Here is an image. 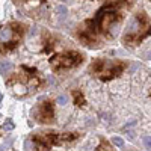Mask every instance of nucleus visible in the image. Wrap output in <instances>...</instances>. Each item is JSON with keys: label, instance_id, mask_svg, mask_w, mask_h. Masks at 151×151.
Listing matches in <instances>:
<instances>
[{"label": "nucleus", "instance_id": "obj_1", "mask_svg": "<svg viewBox=\"0 0 151 151\" xmlns=\"http://www.w3.org/2000/svg\"><path fill=\"white\" fill-rule=\"evenodd\" d=\"M124 9L104 3L97 12L82 21L74 30V38L86 48H101L112 38V30L124 20Z\"/></svg>", "mask_w": 151, "mask_h": 151}, {"label": "nucleus", "instance_id": "obj_9", "mask_svg": "<svg viewBox=\"0 0 151 151\" xmlns=\"http://www.w3.org/2000/svg\"><path fill=\"white\" fill-rule=\"evenodd\" d=\"M58 42H59V40H58V38H56L52 32L44 30V32L41 33V53L48 55V53L55 52Z\"/></svg>", "mask_w": 151, "mask_h": 151}, {"label": "nucleus", "instance_id": "obj_14", "mask_svg": "<svg viewBox=\"0 0 151 151\" xmlns=\"http://www.w3.org/2000/svg\"><path fill=\"white\" fill-rule=\"evenodd\" d=\"M59 103L64 104V103H65V98H64V97H59Z\"/></svg>", "mask_w": 151, "mask_h": 151}, {"label": "nucleus", "instance_id": "obj_3", "mask_svg": "<svg viewBox=\"0 0 151 151\" xmlns=\"http://www.w3.org/2000/svg\"><path fill=\"white\" fill-rule=\"evenodd\" d=\"M129 68V62L124 59H109V58H95L91 60L88 73L100 82H112L125 73Z\"/></svg>", "mask_w": 151, "mask_h": 151}, {"label": "nucleus", "instance_id": "obj_6", "mask_svg": "<svg viewBox=\"0 0 151 151\" xmlns=\"http://www.w3.org/2000/svg\"><path fill=\"white\" fill-rule=\"evenodd\" d=\"M26 29V24L21 21H9L5 24L0 30V55L5 56L15 52L23 42Z\"/></svg>", "mask_w": 151, "mask_h": 151}, {"label": "nucleus", "instance_id": "obj_17", "mask_svg": "<svg viewBox=\"0 0 151 151\" xmlns=\"http://www.w3.org/2000/svg\"><path fill=\"white\" fill-rule=\"evenodd\" d=\"M150 2H151V0H150Z\"/></svg>", "mask_w": 151, "mask_h": 151}, {"label": "nucleus", "instance_id": "obj_7", "mask_svg": "<svg viewBox=\"0 0 151 151\" xmlns=\"http://www.w3.org/2000/svg\"><path fill=\"white\" fill-rule=\"evenodd\" d=\"M85 60L86 55L79 52V50H62V52L55 53L48 59V64L53 73L59 74L79 68L82 64H85Z\"/></svg>", "mask_w": 151, "mask_h": 151}, {"label": "nucleus", "instance_id": "obj_8", "mask_svg": "<svg viewBox=\"0 0 151 151\" xmlns=\"http://www.w3.org/2000/svg\"><path fill=\"white\" fill-rule=\"evenodd\" d=\"M33 119L41 125H52L56 121V103L52 98L41 100L32 113Z\"/></svg>", "mask_w": 151, "mask_h": 151}, {"label": "nucleus", "instance_id": "obj_2", "mask_svg": "<svg viewBox=\"0 0 151 151\" xmlns=\"http://www.w3.org/2000/svg\"><path fill=\"white\" fill-rule=\"evenodd\" d=\"M42 74L35 67L29 65H20V68L9 76L6 80V86L12 88L17 95H27L30 91H38L44 85Z\"/></svg>", "mask_w": 151, "mask_h": 151}, {"label": "nucleus", "instance_id": "obj_16", "mask_svg": "<svg viewBox=\"0 0 151 151\" xmlns=\"http://www.w3.org/2000/svg\"><path fill=\"white\" fill-rule=\"evenodd\" d=\"M0 101H2V95H0Z\"/></svg>", "mask_w": 151, "mask_h": 151}, {"label": "nucleus", "instance_id": "obj_13", "mask_svg": "<svg viewBox=\"0 0 151 151\" xmlns=\"http://www.w3.org/2000/svg\"><path fill=\"white\" fill-rule=\"evenodd\" d=\"M15 5H23V3H27V2H30V0H12Z\"/></svg>", "mask_w": 151, "mask_h": 151}, {"label": "nucleus", "instance_id": "obj_12", "mask_svg": "<svg viewBox=\"0 0 151 151\" xmlns=\"http://www.w3.org/2000/svg\"><path fill=\"white\" fill-rule=\"evenodd\" d=\"M95 150L97 151H103V150H107V151H110V150H113V145L106 139V137H100V142H98V145L95 147Z\"/></svg>", "mask_w": 151, "mask_h": 151}, {"label": "nucleus", "instance_id": "obj_10", "mask_svg": "<svg viewBox=\"0 0 151 151\" xmlns=\"http://www.w3.org/2000/svg\"><path fill=\"white\" fill-rule=\"evenodd\" d=\"M71 100H73V104L79 109L86 106V97L80 89H73L71 91Z\"/></svg>", "mask_w": 151, "mask_h": 151}, {"label": "nucleus", "instance_id": "obj_5", "mask_svg": "<svg viewBox=\"0 0 151 151\" xmlns=\"http://www.w3.org/2000/svg\"><path fill=\"white\" fill-rule=\"evenodd\" d=\"M82 136L79 132H55V130H45L40 133L30 134V141L35 150H52L58 145H65L77 141Z\"/></svg>", "mask_w": 151, "mask_h": 151}, {"label": "nucleus", "instance_id": "obj_4", "mask_svg": "<svg viewBox=\"0 0 151 151\" xmlns=\"http://www.w3.org/2000/svg\"><path fill=\"white\" fill-rule=\"evenodd\" d=\"M148 36H151V20L145 11H137L133 18V24L121 36V42L125 48L139 47Z\"/></svg>", "mask_w": 151, "mask_h": 151}, {"label": "nucleus", "instance_id": "obj_11", "mask_svg": "<svg viewBox=\"0 0 151 151\" xmlns=\"http://www.w3.org/2000/svg\"><path fill=\"white\" fill-rule=\"evenodd\" d=\"M104 3H109V5H113V6H116L119 9H124V11H127L130 9L136 0H103Z\"/></svg>", "mask_w": 151, "mask_h": 151}, {"label": "nucleus", "instance_id": "obj_15", "mask_svg": "<svg viewBox=\"0 0 151 151\" xmlns=\"http://www.w3.org/2000/svg\"><path fill=\"white\" fill-rule=\"evenodd\" d=\"M148 95H150V97H151V89H150V92H148Z\"/></svg>", "mask_w": 151, "mask_h": 151}]
</instances>
